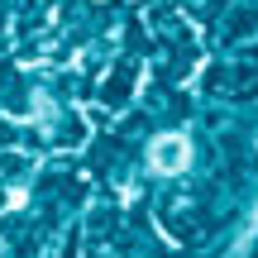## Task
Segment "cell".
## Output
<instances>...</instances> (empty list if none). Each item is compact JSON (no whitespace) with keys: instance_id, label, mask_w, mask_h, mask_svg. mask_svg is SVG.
Listing matches in <instances>:
<instances>
[{"instance_id":"obj_1","label":"cell","mask_w":258,"mask_h":258,"mask_svg":"<svg viewBox=\"0 0 258 258\" xmlns=\"http://www.w3.org/2000/svg\"><path fill=\"white\" fill-rule=\"evenodd\" d=\"M186 158H191V139H186V134H158L153 148H148L153 172H182Z\"/></svg>"}]
</instances>
